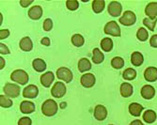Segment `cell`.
<instances>
[{
  "instance_id": "obj_33",
  "label": "cell",
  "mask_w": 157,
  "mask_h": 125,
  "mask_svg": "<svg viewBox=\"0 0 157 125\" xmlns=\"http://www.w3.org/2000/svg\"><path fill=\"white\" fill-rule=\"evenodd\" d=\"M156 22H157V19H155V20H151V19H150V18H145L144 20H143V25H145V26H147L148 28H149V30H151V31H153L154 30V28H155V25H156Z\"/></svg>"
},
{
  "instance_id": "obj_27",
  "label": "cell",
  "mask_w": 157,
  "mask_h": 125,
  "mask_svg": "<svg viewBox=\"0 0 157 125\" xmlns=\"http://www.w3.org/2000/svg\"><path fill=\"white\" fill-rule=\"evenodd\" d=\"M101 47L105 52H110L113 49V41L110 38H105L101 40Z\"/></svg>"
},
{
  "instance_id": "obj_38",
  "label": "cell",
  "mask_w": 157,
  "mask_h": 125,
  "mask_svg": "<svg viewBox=\"0 0 157 125\" xmlns=\"http://www.w3.org/2000/svg\"><path fill=\"white\" fill-rule=\"evenodd\" d=\"M150 44L151 47H154V48H157V34L153 35L151 40H150Z\"/></svg>"
},
{
  "instance_id": "obj_26",
  "label": "cell",
  "mask_w": 157,
  "mask_h": 125,
  "mask_svg": "<svg viewBox=\"0 0 157 125\" xmlns=\"http://www.w3.org/2000/svg\"><path fill=\"white\" fill-rule=\"evenodd\" d=\"M105 7V2L104 0H94L92 2V9L95 13L102 12Z\"/></svg>"
},
{
  "instance_id": "obj_16",
  "label": "cell",
  "mask_w": 157,
  "mask_h": 125,
  "mask_svg": "<svg viewBox=\"0 0 157 125\" xmlns=\"http://www.w3.org/2000/svg\"><path fill=\"white\" fill-rule=\"evenodd\" d=\"M144 77L148 82H155L157 80V68L149 67L145 70Z\"/></svg>"
},
{
  "instance_id": "obj_4",
  "label": "cell",
  "mask_w": 157,
  "mask_h": 125,
  "mask_svg": "<svg viewBox=\"0 0 157 125\" xmlns=\"http://www.w3.org/2000/svg\"><path fill=\"white\" fill-rule=\"evenodd\" d=\"M136 22V16L131 10H126L123 12L122 16L120 18V23L125 26H130L135 25Z\"/></svg>"
},
{
  "instance_id": "obj_34",
  "label": "cell",
  "mask_w": 157,
  "mask_h": 125,
  "mask_svg": "<svg viewBox=\"0 0 157 125\" xmlns=\"http://www.w3.org/2000/svg\"><path fill=\"white\" fill-rule=\"evenodd\" d=\"M66 7L70 10H75L79 7V3L76 0H68L66 2Z\"/></svg>"
},
{
  "instance_id": "obj_14",
  "label": "cell",
  "mask_w": 157,
  "mask_h": 125,
  "mask_svg": "<svg viewBox=\"0 0 157 125\" xmlns=\"http://www.w3.org/2000/svg\"><path fill=\"white\" fill-rule=\"evenodd\" d=\"M55 80V75L52 72H47L45 74H44L41 76H40V83L41 85L45 87V88H49L52 83L54 82Z\"/></svg>"
},
{
  "instance_id": "obj_42",
  "label": "cell",
  "mask_w": 157,
  "mask_h": 125,
  "mask_svg": "<svg viewBox=\"0 0 157 125\" xmlns=\"http://www.w3.org/2000/svg\"><path fill=\"white\" fill-rule=\"evenodd\" d=\"M130 125H144V124L142 123V121H141V120L136 119V120H133V121L130 123Z\"/></svg>"
},
{
  "instance_id": "obj_13",
  "label": "cell",
  "mask_w": 157,
  "mask_h": 125,
  "mask_svg": "<svg viewBox=\"0 0 157 125\" xmlns=\"http://www.w3.org/2000/svg\"><path fill=\"white\" fill-rule=\"evenodd\" d=\"M140 93H141V96L143 97L144 99L150 100V99H152L153 97H154L155 89L151 85H145V86L142 87V89L140 90Z\"/></svg>"
},
{
  "instance_id": "obj_5",
  "label": "cell",
  "mask_w": 157,
  "mask_h": 125,
  "mask_svg": "<svg viewBox=\"0 0 157 125\" xmlns=\"http://www.w3.org/2000/svg\"><path fill=\"white\" fill-rule=\"evenodd\" d=\"M20 87L15 85V84H11V83H7L3 88L4 93L9 97V98H16L20 94Z\"/></svg>"
},
{
  "instance_id": "obj_8",
  "label": "cell",
  "mask_w": 157,
  "mask_h": 125,
  "mask_svg": "<svg viewBox=\"0 0 157 125\" xmlns=\"http://www.w3.org/2000/svg\"><path fill=\"white\" fill-rule=\"evenodd\" d=\"M108 13L113 16V17H119L121 14V11H122V7L121 4L118 1H112L109 3L108 5Z\"/></svg>"
},
{
  "instance_id": "obj_11",
  "label": "cell",
  "mask_w": 157,
  "mask_h": 125,
  "mask_svg": "<svg viewBox=\"0 0 157 125\" xmlns=\"http://www.w3.org/2000/svg\"><path fill=\"white\" fill-rule=\"evenodd\" d=\"M94 117L97 120L102 121L107 117V109L102 104H98L94 108Z\"/></svg>"
},
{
  "instance_id": "obj_21",
  "label": "cell",
  "mask_w": 157,
  "mask_h": 125,
  "mask_svg": "<svg viewBox=\"0 0 157 125\" xmlns=\"http://www.w3.org/2000/svg\"><path fill=\"white\" fill-rule=\"evenodd\" d=\"M143 109H144V107L137 103H132L129 105V112L134 117H139L141 112L143 111Z\"/></svg>"
},
{
  "instance_id": "obj_25",
  "label": "cell",
  "mask_w": 157,
  "mask_h": 125,
  "mask_svg": "<svg viewBox=\"0 0 157 125\" xmlns=\"http://www.w3.org/2000/svg\"><path fill=\"white\" fill-rule=\"evenodd\" d=\"M156 118H157L156 113L154 112L153 110H151V109L146 110L145 113L143 114V119L145 120V122L150 123V124L153 123L156 120Z\"/></svg>"
},
{
  "instance_id": "obj_37",
  "label": "cell",
  "mask_w": 157,
  "mask_h": 125,
  "mask_svg": "<svg viewBox=\"0 0 157 125\" xmlns=\"http://www.w3.org/2000/svg\"><path fill=\"white\" fill-rule=\"evenodd\" d=\"M0 53H1V55H7V54L10 53V49L7 47L6 44H0Z\"/></svg>"
},
{
  "instance_id": "obj_30",
  "label": "cell",
  "mask_w": 157,
  "mask_h": 125,
  "mask_svg": "<svg viewBox=\"0 0 157 125\" xmlns=\"http://www.w3.org/2000/svg\"><path fill=\"white\" fill-rule=\"evenodd\" d=\"M123 65H124V60L121 57H115V58H113L111 60V66L114 69H117V70L121 69L123 67Z\"/></svg>"
},
{
  "instance_id": "obj_3",
  "label": "cell",
  "mask_w": 157,
  "mask_h": 125,
  "mask_svg": "<svg viewBox=\"0 0 157 125\" xmlns=\"http://www.w3.org/2000/svg\"><path fill=\"white\" fill-rule=\"evenodd\" d=\"M105 33L113 37H121V28L116 21H110L105 25Z\"/></svg>"
},
{
  "instance_id": "obj_1",
  "label": "cell",
  "mask_w": 157,
  "mask_h": 125,
  "mask_svg": "<svg viewBox=\"0 0 157 125\" xmlns=\"http://www.w3.org/2000/svg\"><path fill=\"white\" fill-rule=\"evenodd\" d=\"M58 104H56L54 100L48 99L46 100L41 105V112L44 116L47 117H52L56 114L58 112Z\"/></svg>"
},
{
  "instance_id": "obj_10",
  "label": "cell",
  "mask_w": 157,
  "mask_h": 125,
  "mask_svg": "<svg viewBox=\"0 0 157 125\" xmlns=\"http://www.w3.org/2000/svg\"><path fill=\"white\" fill-rule=\"evenodd\" d=\"M39 94V89L35 85H28L23 90V96L28 99H35Z\"/></svg>"
},
{
  "instance_id": "obj_44",
  "label": "cell",
  "mask_w": 157,
  "mask_h": 125,
  "mask_svg": "<svg viewBox=\"0 0 157 125\" xmlns=\"http://www.w3.org/2000/svg\"><path fill=\"white\" fill-rule=\"evenodd\" d=\"M109 125H113V124H109Z\"/></svg>"
},
{
  "instance_id": "obj_2",
  "label": "cell",
  "mask_w": 157,
  "mask_h": 125,
  "mask_svg": "<svg viewBox=\"0 0 157 125\" xmlns=\"http://www.w3.org/2000/svg\"><path fill=\"white\" fill-rule=\"evenodd\" d=\"M10 79L15 82V83H19L21 85H25L26 83H28V80H29V77H28V74L23 71V70H15L13 71L10 74Z\"/></svg>"
},
{
  "instance_id": "obj_28",
  "label": "cell",
  "mask_w": 157,
  "mask_h": 125,
  "mask_svg": "<svg viewBox=\"0 0 157 125\" xmlns=\"http://www.w3.org/2000/svg\"><path fill=\"white\" fill-rule=\"evenodd\" d=\"M72 44L75 47H81L85 44V39L81 34H75L72 37Z\"/></svg>"
},
{
  "instance_id": "obj_23",
  "label": "cell",
  "mask_w": 157,
  "mask_h": 125,
  "mask_svg": "<svg viewBox=\"0 0 157 125\" xmlns=\"http://www.w3.org/2000/svg\"><path fill=\"white\" fill-rule=\"evenodd\" d=\"M32 66L34 68V70L39 73L45 71V69H46V63L41 59H35L32 62Z\"/></svg>"
},
{
  "instance_id": "obj_15",
  "label": "cell",
  "mask_w": 157,
  "mask_h": 125,
  "mask_svg": "<svg viewBox=\"0 0 157 125\" xmlns=\"http://www.w3.org/2000/svg\"><path fill=\"white\" fill-rule=\"evenodd\" d=\"M20 110L24 114H31L35 111V104L30 101H24L20 104Z\"/></svg>"
},
{
  "instance_id": "obj_39",
  "label": "cell",
  "mask_w": 157,
  "mask_h": 125,
  "mask_svg": "<svg viewBox=\"0 0 157 125\" xmlns=\"http://www.w3.org/2000/svg\"><path fill=\"white\" fill-rule=\"evenodd\" d=\"M10 31L8 29H2L1 32H0V39L5 40V39H7L10 36Z\"/></svg>"
},
{
  "instance_id": "obj_43",
  "label": "cell",
  "mask_w": 157,
  "mask_h": 125,
  "mask_svg": "<svg viewBox=\"0 0 157 125\" xmlns=\"http://www.w3.org/2000/svg\"><path fill=\"white\" fill-rule=\"evenodd\" d=\"M4 67H5V59L1 57L0 58V69H4Z\"/></svg>"
},
{
  "instance_id": "obj_32",
  "label": "cell",
  "mask_w": 157,
  "mask_h": 125,
  "mask_svg": "<svg viewBox=\"0 0 157 125\" xmlns=\"http://www.w3.org/2000/svg\"><path fill=\"white\" fill-rule=\"evenodd\" d=\"M12 101L9 98L8 96H4V95H0V105L1 107L4 108H9L10 106H12Z\"/></svg>"
},
{
  "instance_id": "obj_19",
  "label": "cell",
  "mask_w": 157,
  "mask_h": 125,
  "mask_svg": "<svg viewBox=\"0 0 157 125\" xmlns=\"http://www.w3.org/2000/svg\"><path fill=\"white\" fill-rule=\"evenodd\" d=\"M134 89L133 86L130 84V83H122L121 86V94L124 98H127V97H130L133 94Z\"/></svg>"
},
{
  "instance_id": "obj_35",
  "label": "cell",
  "mask_w": 157,
  "mask_h": 125,
  "mask_svg": "<svg viewBox=\"0 0 157 125\" xmlns=\"http://www.w3.org/2000/svg\"><path fill=\"white\" fill-rule=\"evenodd\" d=\"M53 27V21L49 18L45 19L44 22V29L45 31H50Z\"/></svg>"
},
{
  "instance_id": "obj_18",
  "label": "cell",
  "mask_w": 157,
  "mask_h": 125,
  "mask_svg": "<svg viewBox=\"0 0 157 125\" xmlns=\"http://www.w3.org/2000/svg\"><path fill=\"white\" fill-rule=\"evenodd\" d=\"M19 46L21 48V50H23L25 52H29L33 48V43L29 37H25L20 40Z\"/></svg>"
},
{
  "instance_id": "obj_36",
  "label": "cell",
  "mask_w": 157,
  "mask_h": 125,
  "mask_svg": "<svg viewBox=\"0 0 157 125\" xmlns=\"http://www.w3.org/2000/svg\"><path fill=\"white\" fill-rule=\"evenodd\" d=\"M31 124H32V120L28 117L21 118L18 121V125H31Z\"/></svg>"
},
{
  "instance_id": "obj_7",
  "label": "cell",
  "mask_w": 157,
  "mask_h": 125,
  "mask_svg": "<svg viewBox=\"0 0 157 125\" xmlns=\"http://www.w3.org/2000/svg\"><path fill=\"white\" fill-rule=\"evenodd\" d=\"M66 93V86L61 82H56L52 88L51 94L55 98H61Z\"/></svg>"
},
{
  "instance_id": "obj_9",
  "label": "cell",
  "mask_w": 157,
  "mask_h": 125,
  "mask_svg": "<svg viewBox=\"0 0 157 125\" xmlns=\"http://www.w3.org/2000/svg\"><path fill=\"white\" fill-rule=\"evenodd\" d=\"M95 76L93 74H85L84 75H82L81 79H80V83L81 85L84 87V88H87V89H90V88H92L95 84Z\"/></svg>"
},
{
  "instance_id": "obj_22",
  "label": "cell",
  "mask_w": 157,
  "mask_h": 125,
  "mask_svg": "<svg viewBox=\"0 0 157 125\" xmlns=\"http://www.w3.org/2000/svg\"><path fill=\"white\" fill-rule=\"evenodd\" d=\"M91 69V63L88 59H81L78 62V70L80 73H85L88 72Z\"/></svg>"
},
{
  "instance_id": "obj_29",
  "label": "cell",
  "mask_w": 157,
  "mask_h": 125,
  "mask_svg": "<svg viewBox=\"0 0 157 125\" xmlns=\"http://www.w3.org/2000/svg\"><path fill=\"white\" fill-rule=\"evenodd\" d=\"M122 77L125 80H130V81L134 80L136 77V70H134V69H132V68H128L123 72Z\"/></svg>"
},
{
  "instance_id": "obj_24",
  "label": "cell",
  "mask_w": 157,
  "mask_h": 125,
  "mask_svg": "<svg viewBox=\"0 0 157 125\" xmlns=\"http://www.w3.org/2000/svg\"><path fill=\"white\" fill-rule=\"evenodd\" d=\"M93 55H92V62L95 64H100L102 63L105 59V55L104 54L100 51L99 48H94L93 49Z\"/></svg>"
},
{
  "instance_id": "obj_20",
  "label": "cell",
  "mask_w": 157,
  "mask_h": 125,
  "mask_svg": "<svg viewBox=\"0 0 157 125\" xmlns=\"http://www.w3.org/2000/svg\"><path fill=\"white\" fill-rule=\"evenodd\" d=\"M131 62L134 66L136 67H139L143 64L144 62V58L143 55H142L140 52H134L131 55Z\"/></svg>"
},
{
  "instance_id": "obj_6",
  "label": "cell",
  "mask_w": 157,
  "mask_h": 125,
  "mask_svg": "<svg viewBox=\"0 0 157 125\" xmlns=\"http://www.w3.org/2000/svg\"><path fill=\"white\" fill-rule=\"evenodd\" d=\"M56 77L66 83H70L73 80L74 75L70 69H68L66 67H61V68L58 69V71H56Z\"/></svg>"
},
{
  "instance_id": "obj_40",
  "label": "cell",
  "mask_w": 157,
  "mask_h": 125,
  "mask_svg": "<svg viewBox=\"0 0 157 125\" xmlns=\"http://www.w3.org/2000/svg\"><path fill=\"white\" fill-rule=\"evenodd\" d=\"M32 3H33V0H21L20 1V5L23 8H26L29 5H31Z\"/></svg>"
},
{
  "instance_id": "obj_17",
  "label": "cell",
  "mask_w": 157,
  "mask_h": 125,
  "mask_svg": "<svg viewBox=\"0 0 157 125\" xmlns=\"http://www.w3.org/2000/svg\"><path fill=\"white\" fill-rule=\"evenodd\" d=\"M28 16L32 20H39L42 16V8L40 6H33L28 10Z\"/></svg>"
},
{
  "instance_id": "obj_12",
  "label": "cell",
  "mask_w": 157,
  "mask_h": 125,
  "mask_svg": "<svg viewBox=\"0 0 157 125\" xmlns=\"http://www.w3.org/2000/svg\"><path fill=\"white\" fill-rule=\"evenodd\" d=\"M145 13L151 20L157 19V2H151L145 8Z\"/></svg>"
},
{
  "instance_id": "obj_31",
  "label": "cell",
  "mask_w": 157,
  "mask_h": 125,
  "mask_svg": "<svg viewBox=\"0 0 157 125\" xmlns=\"http://www.w3.org/2000/svg\"><path fill=\"white\" fill-rule=\"evenodd\" d=\"M136 37L140 41H145L149 38V33L146 30V28H144V27H140V28L137 30Z\"/></svg>"
},
{
  "instance_id": "obj_41",
  "label": "cell",
  "mask_w": 157,
  "mask_h": 125,
  "mask_svg": "<svg viewBox=\"0 0 157 125\" xmlns=\"http://www.w3.org/2000/svg\"><path fill=\"white\" fill-rule=\"evenodd\" d=\"M40 44L42 45H45V46H50V44H51V41H50V39L47 38V37H44V38H42L41 40H40Z\"/></svg>"
}]
</instances>
